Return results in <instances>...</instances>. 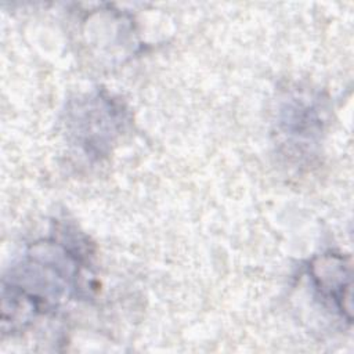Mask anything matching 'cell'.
Returning <instances> with one entry per match:
<instances>
[{
	"mask_svg": "<svg viewBox=\"0 0 354 354\" xmlns=\"http://www.w3.org/2000/svg\"><path fill=\"white\" fill-rule=\"evenodd\" d=\"M313 281L319 295L332 301L340 315L350 322V264L340 256H325L313 264Z\"/></svg>",
	"mask_w": 354,
	"mask_h": 354,
	"instance_id": "1",
	"label": "cell"
}]
</instances>
